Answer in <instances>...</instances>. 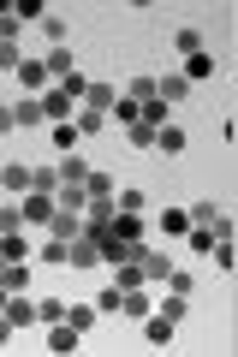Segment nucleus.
<instances>
[{"label": "nucleus", "instance_id": "19", "mask_svg": "<svg viewBox=\"0 0 238 357\" xmlns=\"http://www.w3.org/2000/svg\"><path fill=\"white\" fill-rule=\"evenodd\" d=\"M18 84L42 96V89H48V66H42V60H24V66H18Z\"/></svg>", "mask_w": 238, "mask_h": 357}, {"label": "nucleus", "instance_id": "40", "mask_svg": "<svg viewBox=\"0 0 238 357\" xmlns=\"http://www.w3.org/2000/svg\"><path fill=\"white\" fill-rule=\"evenodd\" d=\"M173 42H179V54H197V48H202V30H191V24H185Z\"/></svg>", "mask_w": 238, "mask_h": 357}, {"label": "nucleus", "instance_id": "34", "mask_svg": "<svg viewBox=\"0 0 238 357\" xmlns=\"http://www.w3.org/2000/svg\"><path fill=\"white\" fill-rule=\"evenodd\" d=\"M209 256H214V268H232V262H238L232 238H214V244H209Z\"/></svg>", "mask_w": 238, "mask_h": 357}, {"label": "nucleus", "instance_id": "24", "mask_svg": "<svg viewBox=\"0 0 238 357\" xmlns=\"http://www.w3.org/2000/svg\"><path fill=\"white\" fill-rule=\"evenodd\" d=\"M24 232H0V262H24Z\"/></svg>", "mask_w": 238, "mask_h": 357}, {"label": "nucleus", "instance_id": "18", "mask_svg": "<svg viewBox=\"0 0 238 357\" xmlns=\"http://www.w3.org/2000/svg\"><path fill=\"white\" fill-rule=\"evenodd\" d=\"M119 310H126V316H137V321H143V316H149V310H155V304H149V286H131V292L119 298Z\"/></svg>", "mask_w": 238, "mask_h": 357}, {"label": "nucleus", "instance_id": "39", "mask_svg": "<svg viewBox=\"0 0 238 357\" xmlns=\"http://www.w3.org/2000/svg\"><path fill=\"white\" fill-rule=\"evenodd\" d=\"M24 227V215H18V203H0V232H18Z\"/></svg>", "mask_w": 238, "mask_h": 357}, {"label": "nucleus", "instance_id": "31", "mask_svg": "<svg viewBox=\"0 0 238 357\" xmlns=\"http://www.w3.org/2000/svg\"><path fill=\"white\" fill-rule=\"evenodd\" d=\"M48 137H54V149H66V155L77 149V126H72V119H60V126H54Z\"/></svg>", "mask_w": 238, "mask_h": 357}, {"label": "nucleus", "instance_id": "42", "mask_svg": "<svg viewBox=\"0 0 238 357\" xmlns=\"http://www.w3.org/2000/svg\"><path fill=\"white\" fill-rule=\"evenodd\" d=\"M13 18H18V24H30V18H42V6H36V0H18V6H13Z\"/></svg>", "mask_w": 238, "mask_h": 357}, {"label": "nucleus", "instance_id": "8", "mask_svg": "<svg viewBox=\"0 0 238 357\" xmlns=\"http://www.w3.org/2000/svg\"><path fill=\"white\" fill-rule=\"evenodd\" d=\"M137 244H143V238H137ZM96 250H101V262H107V268L131 262V244H126V238H113V232H96Z\"/></svg>", "mask_w": 238, "mask_h": 357}, {"label": "nucleus", "instance_id": "3", "mask_svg": "<svg viewBox=\"0 0 238 357\" xmlns=\"http://www.w3.org/2000/svg\"><path fill=\"white\" fill-rule=\"evenodd\" d=\"M18 215H24V227H48V220H54V197L48 191H24Z\"/></svg>", "mask_w": 238, "mask_h": 357}, {"label": "nucleus", "instance_id": "6", "mask_svg": "<svg viewBox=\"0 0 238 357\" xmlns=\"http://www.w3.org/2000/svg\"><path fill=\"white\" fill-rule=\"evenodd\" d=\"M0 316L13 321V328H30V321H36V298H24V292H6V310H0Z\"/></svg>", "mask_w": 238, "mask_h": 357}, {"label": "nucleus", "instance_id": "12", "mask_svg": "<svg viewBox=\"0 0 238 357\" xmlns=\"http://www.w3.org/2000/svg\"><path fill=\"white\" fill-rule=\"evenodd\" d=\"M84 178H89V161H77V155L54 161V185H84Z\"/></svg>", "mask_w": 238, "mask_h": 357}, {"label": "nucleus", "instance_id": "27", "mask_svg": "<svg viewBox=\"0 0 238 357\" xmlns=\"http://www.w3.org/2000/svg\"><path fill=\"white\" fill-rule=\"evenodd\" d=\"M161 316H167V321H185V316H191V298H185V292H167V298H161Z\"/></svg>", "mask_w": 238, "mask_h": 357}, {"label": "nucleus", "instance_id": "37", "mask_svg": "<svg viewBox=\"0 0 238 357\" xmlns=\"http://www.w3.org/2000/svg\"><path fill=\"white\" fill-rule=\"evenodd\" d=\"M126 143L131 149H155V131L149 126H126Z\"/></svg>", "mask_w": 238, "mask_h": 357}, {"label": "nucleus", "instance_id": "1", "mask_svg": "<svg viewBox=\"0 0 238 357\" xmlns=\"http://www.w3.org/2000/svg\"><path fill=\"white\" fill-rule=\"evenodd\" d=\"M131 268L143 274V286H155V280H167V274H173V256L155 250V244H131Z\"/></svg>", "mask_w": 238, "mask_h": 357}, {"label": "nucleus", "instance_id": "23", "mask_svg": "<svg viewBox=\"0 0 238 357\" xmlns=\"http://www.w3.org/2000/svg\"><path fill=\"white\" fill-rule=\"evenodd\" d=\"M155 149H161V155H185V131H179V126H161V131H155Z\"/></svg>", "mask_w": 238, "mask_h": 357}, {"label": "nucleus", "instance_id": "14", "mask_svg": "<svg viewBox=\"0 0 238 357\" xmlns=\"http://www.w3.org/2000/svg\"><path fill=\"white\" fill-rule=\"evenodd\" d=\"M42 66H48V84H60V77L77 72V66H72V48H48V54H42Z\"/></svg>", "mask_w": 238, "mask_h": 357}, {"label": "nucleus", "instance_id": "7", "mask_svg": "<svg viewBox=\"0 0 238 357\" xmlns=\"http://www.w3.org/2000/svg\"><path fill=\"white\" fill-rule=\"evenodd\" d=\"M77 232H84V215H72V208H54V220H48V238H60V244H72Z\"/></svg>", "mask_w": 238, "mask_h": 357}, {"label": "nucleus", "instance_id": "16", "mask_svg": "<svg viewBox=\"0 0 238 357\" xmlns=\"http://www.w3.org/2000/svg\"><path fill=\"white\" fill-rule=\"evenodd\" d=\"M185 89H191V84H185L179 72H173V77H155V102H167V107H173V102H185Z\"/></svg>", "mask_w": 238, "mask_h": 357}, {"label": "nucleus", "instance_id": "36", "mask_svg": "<svg viewBox=\"0 0 238 357\" xmlns=\"http://www.w3.org/2000/svg\"><path fill=\"white\" fill-rule=\"evenodd\" d=\"M119 298H126L119 286H101V298H96V316H113V310H119Z\"/></svg>", "mask_w": 238, "mask_h": 357}, {"label": "nucleus", "instance_id": "41", "mask_svg": "<svg viewBox=\"0 0 238 357\" xmlns=\"http://www.w3.org/2000/svg\"><path fill=\"white\" fill-rule=\"evenodd\" d=\"M167 292H185L191 298V268H173V274H167Z\"/></svg>", "mask_w": 238, "mask_h": 357}, {"label": "nucleus", "instance_id": "9", "mask_svg": "<svg viewBox=\"0 0 238 357\" xmlns=\"http://www.w3.org/2000/svg\"><path fill=\"white\" fill-rule=\"evenodd\" d=\"M77 345H84V333H77L72 321H48V351L66 357V351H77Z\"/></svg>", "mask_w": 238, "mask_h": 357}, {"label": "nucleus", "instance_id": "28", "mask_svg": "<svg viewBox=\"0 0 238 357\" xmlns=\"http://www.w3.org/2000/svg\"><path fill=\"white\" fill-rule=\"evenodd\" d=\"M0 286H6V292H24V286H30L24 262H6V268H0Z\"/></svg>", "mask_w": 238, "mask_h": 357}, {"label": "nucleus", "instance_id": "17", "mask_svg": "<svg viewBox=\"0 0 238 357\" xmlns=\"http://www.w3.org/2000/svg\"><path fill=\"white\" fill-rule=\"evenodd\" d=\"M119 96H126V102H155V77H126V84H119Z\"/></svg>", "mask_w": 238, "mask_h": 357}, {"label": "nucleus", "instance_id": "25", "mask_svg": "<svg viewBox=\"0 0 238 357\" xmlns=\"http://www.w3.org/2000/svg\"><path fill=\"white\" fill-rule=\"evenodd\" d=\"M42 36H48V48H66V18L60 13H42Z\"/></svg>", "mask_w": 238, "mask_h": 357}, {"label": "nucleus", "instance_id": "35", "mask_svg": "<svg viewBox=\"0 0 238 357\" xmlns=\"http://www.w3.org/2000/svg\"><path fill=\"white\" fill-rule=\"evenodd\" d=\"M113 286H119V292H131V286H143V274H137L131 262H119V268H113Z\"/></svg>", "mask_w": 238, "mask_h": 357}, {"label": "nucleus", "instance_id": "43", "mask_svg": "<svg viewBox=\"0 0 238 357\" xmlns=\"http://www.w3.org/2000/svg\"><path fill=\"white\" fill-rule=\"evenodd\" d=\"M42 262H48V268H54V262H66V244H60V238H48V244H42Z\"/></svg>", "mask_w": 238, "mask_h": 357}, {"label": "nucleus", "instance_id": "44", "mask_svg": "<svg viewBox=\"0 0 238 357\" xmlns=\"http://www.w3.org/2000/svg\"><path fill=\"white\" fill-rule=\"evenodd\" d=\"M6 131H18V119H13V107L0 102V137H6Z\"/></svg>", "mask_w": 238, "mask_h": 357}, {"label": "nucleus", "instance_id": "2", "mask_svg": "<svg viewBox=\"0 0 238 357\" xmlns=\"http://www.w3.org/2000/svg\"><path fill=\"white\" fill-rule=\"evenodd\" d=\"M36 102H42V119H48V126H60V119H72V114H77V102L66 96L60 84H48V89L36 96Z\"/></svg>", "mask_w": 238, "mask_h": 357}, {"label": "nucleus", "instance_id": "33", "mask_svg": "<svg viewBox=\"0 0 238 357\" xmlns=\"http://www.w3.org/2000/svg\"><path fill=\"white\" fill-rule=\"evenodd\" d=\"M36 321L48 328V321H66V304L60 298H36Z\"/></svg>", "mask_w": 238, "mask_h": 357}, {"label": "nucleus", "instance_id": "21", "mask_svg": "<svg viewBox=\"0 0 238 357\" xmlns=\"http://www.w3.org/2000/svg\"><path fill=\"white\" fill-rule=\"evenodd\" d=\"M113 208H119V215H143V191L137 185H119V191H113Z\"/></svg>", "mask_w": 238, "mask_h": 357}, {"label": "nucleus", "instance_id": "13", "mask_svg": "<svg viewBox=\"0 0 238 357\" xmlns=\"http://www.w3.org/2000/svg\"><path fill=\"white\" fill-rule=\"evenodd\" d=\"M173 328H179V321H167L161 310H149V316H143V340H149V345H167V340H173Z\"/></svg>", "mask_w": 238, "mask_h": 357}, {"label": "nucleus", "instance_id": "22", "mask_svg": "<svg viewBox=\"0 0 238 357\" xmlns=\"http://www.w3.org/2000/svg\"><path fill=\"white\" fill-rule=\"evenodd\" d=\"M13 119H18V126H48V119H42V102H36V96L13 102Z\"/></svg>", "mask_w": 238, "mask_h": 357}, {"label": "nucleus", "instance_id": "29", "mask_svg": "<svg viewBox=\"0 0 238 357\" xmlns=\"http://www.w3.org/2000/svg\"><path fill=\"white\" fill-rule=\"evenodd\" d=\"M84 191H89V197H113V191H119V178H113V173H89Z\"/></svg>", "mask_w": 238, "mask_h": 357}, {"label": "nucleus", "instance_id": "46", "mask_svg": "<svg viewBox=\"0 0 238 357\" xmlns=\"http://www.w3.org/2000/svg\"><path fill=\"white\" fill-rule=\"evenodd\" d=\"M0 310H6V286H0Z\"/></svg>", "mask_w": 238, "mask_h": 357}, {"label": "nucleus", "instance_id": "20", "mask_svg": "<svg viewBox=\"0 0 238 357\" xmlns=\"http://www.w3.org/2000/svg\"><path fill=\"white\" fill-rule=\"evenodd\" d=\"M107 232H113V238H126V244H137L143 238V215H113Z\"/></svg>", "mask_w": 238, "mask_h": 357}, {"label": "nucleus", "instance_id": "5", "mask_svg": "<svg viewBox=\"0 0 238 357\" xmlns=\"http://www.w3.org/2000/svg\"><path fill=\"white\" fill-rule=\"evenodd\" d=\"M113 102H119V84H101V77H96V84H84V102H77V107H96V114H113Z\"/></svg>", "mask_w": 238, "mask_h": 357}, {"label": "nucleus", "instance_id": "10", "mask_svg": "<svg viewBox=\"0 0 238 357\" xmlns=\"http://www.w3.org/2000/svg\"><path fill=\"white\" fill-rule=\"evenodd\" d=\"M0 191H6V197H24L30 191V167L24 161H6V167H0Z\"/></svg>", "mask_w": 238, "mask_h": 357}, {"label": "nucleus", "instance_id": "38", "mask_svg": "<svg viewBox=\"0 0 238 357\" xmlns=\"http://www.w3.org/2000/svg\"><path fill=\"white\" fill-rule=\"evenodd\" d=\"M24 66V54H18V42H0V72H18Z\"/></svg>", "mask_w": 238, "mask_h": 357}, {"label": "nucleus", "instance_id": "26", "mask_svg": "<svg viewBox=\"0 0 238 357\" xmlns=\"http://www.w3.org/2000/svg\"><path fill=\"white\" fill-rule=\"evenodd\" d=\"M66 321H72L77 333H89L96 328V304H66Z\"/></svg>", "mask_w": 238, "mask_h": 357}, {"label": "nucleus", "instance_id": "30", "mask_svg": "<svg viewBox=\"0 0 238 357\" xmlns=\"http://www.w3.org/2000/svg\"><path fill=\"white\" fill-rule=\"evenodd\" d=\"M72 126H77V137H84V131H101V126H107V114H96V107H77Z\"/></svg>", "mask_w": 238, "mask_h": 357}, {"label": "nucleus", "instance_id": "11", "mask_svg": "<svg viewBox=\"0 0 238 357\" xmlns=\"http://www.w3.org/2000/svg\"><path fill=\"white\" fill-rule=\"evenodd\" d=\"M179 77H185V84H202V77H214V54H209V48L185 54V72H179Z\"/></svg>", "mask_w": 238, "mask_h": 357}, {"label": "nucleus", "instance_id": "4", "mask_svg": "<svg viewBox=\"0 0 238 357\" xmlns=\"http://www.w3.org/2000/svg\"><path fill=\"white\" fill-rule=\"evenodd\" d=\"M66 262H72V268H96V262H101V250H96V232H77V238L66 244Z\"/></svg>", "mask_w": 238, "mask_h": 357}, {"label": "nucleus", "instance_id": "32", "mask_svg": "<svg viewBox=\"0 0 238 357\" xmlns=\"http://www.w3.org/2000/svg\"><path fill=\"white\" fill-rule=\"evenodd\" d=\"M185 215H191V227H214L221 220V203H191Z\"/></svg>", "mask_w": 238, "mask_h": 357}, {"label": "nucleus", "instance_id": "45", "mask_svg": "<svg viewBox=\"0 0 238 357\" xmlns=\"http://www.w3.org/2000/svg\"><path fill=\"white\" fill-rule=\"evenodd\" d=\"M6 340H13V321H6V316H0V345H6Z\"/></svg>", "mask_w": 238, "mask_h": 357}, {"label": "nucleus", "instance_id": "15", "mask_svg": "<svg viewBox=\"0 0 238 357\" xmlns=\"http://www.w3.org/2000/svg\"><path fill=\"white\" fill-rule=\"evenodd\" d=\"M155 227H161L167 238H185V232H191V215H185V208H161V215H155Z\"/></svg>", "mask_w": 238, "mask_h": 357}]
</instances>
